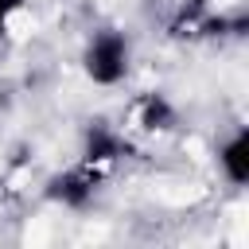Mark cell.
<instances>
[{
    "instance_id": "1",
    "label": "cell",
    "mask_w": 249,
    "mask_h": 249,
    "mask_svg": "<svg viewBox=\"0 0 249 249\" xmlns=\"http://www.w3.org/2000/svg\"><path fill=\"white\" fill-rule=\"evenodd\" d=\"M124 66H128V43H124V35L101 31L89 43V51H86V74L97 86H113V82L124 78Z\"/></svg>"
},
{
    "instance_id": "2",
    "label": "cell",
    "mask_w": 249,
    "mask_h": 249,
    "mask_svg": "<svg viewBox=\"0 0 249 249\" xmlns=\"http://www.w3.org/2000/svg\"><path fill=\"white\" fill-rule=\"evenodd\" d=\"M93 183H97V175H93L89 167H78V171H62V175H54L47 195H51L54 202H62V206H86L89 195H93Z\"/></svg>"
},
{
    "instance_id": "3",
    "label": "cell",
    "mask_w": 249,
    "mask_h": 249,
    "mask_svg": "<svg viewBox=\"0 0 249 249\" xmlns=\"http://www.w3.org/2000/svg\"><path fill=\"white\" fill-rule=\"evenodd\" d=\"M218 163H222V171H226L230 183H245V179H249V132H237V136L222 148Z\"/></svg>"
},
{
    "instance_id": "4",
    "label": "cell",
    "mask_w": 249,
    "mask_h": 249,
    "mask_svg": "<svg viewBox=\"0 0 249 249\" xmlns=\"http://www.w3.org/2000/svg\"><path fill=\"white\" fill-rule=\"evenodd\" d=\"M121 152H124V144L113 132H105V128H93L86 136V163H105V160H113Z\"/></svg>"
},
{
    "instance_id": "5",
    "label": "cell",
    "mask_w": 249,
    "mask_h": 249,
    "mask_svg": "<svg viewBox=\"0 0 249 249\" xmlns=\"http://www.w3.org/2000/svg\"><path fill=\"white\" fill-rule=\"evenodd\" d=\"M140 124L152 128V132H156V128H171V124H175V113H171V105H167L163 97L152 93V97L144 101V109H140Z\"/></svg>"
},
{
    "instance_id": "6",
    "label": "cell",
    "mask_w": 249,
    "mask_h": 249,
    "mask_svg": "<svg viewBox=\"0 0 249 249\" xmlns=\"http://www.w3.org/2000/svg\"><path fill=\"white\" fill-rule=\"evenodd\" d=\"M19 4H23V0H0V27H4V19H8V16L19 8Z\"/></svg>"
}]
</instances>
